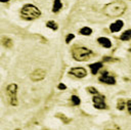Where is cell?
<instances>
[{"label":"cell","mask_w":131,"mask_h":130,"mask_svg":"<svg viewBox=\"0 0 131 130\" xmlns=\"http://www.w3.org/2000/svg\"><path fill=\"white\" fill-rule=\"evenodd\" d=\"M126 3L124 1H115L104 6L103 13L110 17H117L126 11Z\"/></svg>","instance_id":"obj_1"},{"label":"cell","mask_w":131,"mask_h":130,"mask_svg":"<svg viewBox=\"0 0 131 130\" xmlns=\"http://www.w3.org/2000/svg\"><path fill=\"white\" fill-rule=\"evenodd\" d=\"M21 17L27 19V20H33L38 18L41 15V11L38 7L32 5V4H26L21 10H20Z\"/></svg>","instance_id":"obj_2"},{"label":"cell","mask_w":131,"mask_h":130,"mask_svg":"<svg viewBox=\"0 0 131 130\" xmlns=\"http://www.w3.org/2000/svg\"><path fill=\"white\" fill-rule=\"evenodd\" d=\"M73 57L78 61H84L92 56V51L86 47H75L72 51Z\"/></svg>","instance_id":"obj_3"},{"label":"cell","mask_w":131,"mask_h":130,"mask_svg":"<svg viewBox=\"0 0 131 130\" xmlns=\"http://www.w3.org/2000/svg\"><path fill=\"white\" fill-rule=\"evenodd\" d=\"M6 92L8 95V99H9V103L11 105H16L17 104V98H16V92H17V85L12 83L9 84L6 87Z\"/></svg>","instance_id":"obj_4"},{"label":"cell","mask_w":131,"mask_h":130,"mask_svg":"<svg viewBox=\"0 0 131 130\" xmlns=\"http://www.w3.org/2000/svg\"><path fill=\"white\" fill-rule=\"evenodd\" d=\"M92 101H93V105L94 107L96 109H100V110H104L106 109V104L104 102V97L99 95V94H96L93 98H92Z\"/></svg>","instance_id":"obj_5"},{"label":"cell","mask_w":131,"mask_h":130,"mask_svg":"<svg viewBox=\"0 0 131 130\" xmlns=\"http://www.w3.org/2000/svg\"><path fill=\"white\" fill-rule=\"evenodd\" d=\"M98 80L101 82V83H105V84H110V85H113L116 83V79L114 76H112L111 74H108L107 72H104L100 75V77L98 78Z\"/></svg>","instance_id":"obj_6"},{"label":"cell","mask_w":131,"mask_h":130,"mask_svg":"<svg viewBox=\"0 0 131 130\" xmlns=\"http://www.w3.org/2000/svg\"><path fill=\"white\" fill-rule=\"evenodd\" d=\"M70 74L74 75L77 78H84L87 75V72L84 68H72L70 70Z\"/></svg>","instance_id":"obj_7"},{"label":"cell","mask_w":131,"mask_h":130,"mask_svg":"<svg viewBox=\"0 0 131 130\" xmlns=\"http://www.w3.org/2000/svg\"><path fill=\"white\" fill-rule=\"evenodd\" d=\"M44 77H45V71L41 70V69H38V70H36L32 73L31 80L37 82V81H41L42 79H44Z\"/></svg>","instance_id":"obj_8"},{"label":"cell","mask_w":131,"mask_h":130,"mask_svg":"<svg viewBox=\"0 0 131 130\" xmlns=\"http://www.w3.org/2000/svg\"><path fill=\"white\" fill-rule=\"evenodd\" d=\"M123 26H124V23L119 19V20H116L115 23H113V24L110 26V29H111V31H112L113 33H115V32H119V31L123 28Z\"/></svg>","instance_id":"obj_9"},{"label":"cell","mask_w":131,"mask_h":130,"mask_svg":"<svg viewBox=\"0 0 131 130\" xmlns=\"http://www.w3.org/2000/svg\"><path fill=\"white\" fill-rule=\"evenodd\" d=\"M97 42L102 46V47H105V48H110L112 46V43H111V40L105 38V37H100L98 38Z\"/></svg>","instance_id":"obj_10"},{"label":"cell","mask_w":131,"mask_h":130,"mask_svg":"<svg viewBox=\"0 0 131 130\" xmlns=\"http://www.w3.org/2000/svg\"><path fill=\"white\" fill-rule=\"evenodd\" d=\"M101 67H102V63H101V62H94V63H91V64L89 66L92 75H96L97 72H98V70L101 69Z\"/></svg>","instance_id":"obj_11"},{"label":"cell","mask_w":131,"mask_h":130,"mask_svg":"<svg viewBox=\"0 0 131 130\" xmlns=\"http://www.w3.org/2000/svg\"><path fill=\"white\" fill-rule=\"evenodd\" d=\"M120 39L123 40V41H129V40L131 39V30H127L126 32H124V33L121 35Z\"/></svg>","instance_id":"obj_12"},{"label":"cell","mask_w":131,"mask_h":130,"mask_svg":"<svg viewBox=\"0 0 131 130\" xmlns=\"http://www.w3.org/2000/svg\"><path fill=\"white\" fill-rule=\"evenodd\" d=\"M61 7H62V4H61L60 0H54L53 7H52V11H53V12H57V11L60 10Z\"/></svg>","instance_id":"obj_13"},{"label":"cell","mask_w":131,"mask_h":130,"mask_svg":"<svg viewBox=\"0 0 131 130\" xmlns=\"http://www.w3.org/2000/svg\"><path fill=\"white\" fill-rule=\"evenodd\" d=\"M1 43H2V45H3L4 47H6V48H10V47L12 46V41H11L9 38H6V37L2 38Z\"/></svg>","instance_id":"obj_14"},{"label":"cell","mask_w":131,"mask_h":130,"mask_svg":"<svg viewBox=\"0 0 131 130\" xmlns=\"http://www.w3.org/2000/svg\"><path fill=\"white\" fill-rule=\"evenodd\" d=\"M79 33H80L81 35H84V36H89V35H91L92 30H91L90 28H88V27H84V28L80 29Z\"/></svg>","instance_id":"obj_15"},{"label":"cell","mask_w":131,"mask_h":130,"mask_svg":"<svg viewBox=\"0 0 131 130\" xmlns=\"http://www.w3.org/2000/svg\"><path fill=\"white\" fill-rule=\"evenodd\" d=\"M46 26H47L48 28H50V29L54 30V31L58 29V26H57V24H56L55 21H53V20H49V21H47V23H46Z\"/></svg>","instance_id":"obj_16"},{"label":"cell","mask_w":131,"mask_h":130,"mask_svg":"<svg viewBox=\"0 0 131 130\" xmlns=\"http://www.w3.org/2000/svg\"><path fill=\"white\" fill-rule=\"evenodd\" d=\"M117 107H118V110L123 111V110L125 109V100H124V99H119V100H118Z\"/></svg>","instance_id":"obj_17"},{"label":"cell","mask_w":131,"mask_h":130,"mask_svg":"<svg viewBox=\"0 0 131 130\" xmlns=\"http://www.w3.org/2000/svg\"><path fill=\"white\" fill-rule=\"evenodd\" d=\"M71 100H72V102H73L75 105H78V104H80V102H81L80 98H79L78 96H76V95H73V96L71 97Z\"/></svg>","instance_id":"obj_18"},{"label":"cell","mask_w":131,"mask_h":130,"mask_svg":"<svg viewBox=\"0 0 131 130\" xmlns=\"http://www.w3.org/2000/svg\"><path fill=\"white\" fill-rule=\"evenodd\" d=\"M74 34H69L68 36H67V38H66V43H70L71 42V40L72 39H74Z\"/></svg>","instance_id":"obj_19"},{"label":"cell","mask_w":131,"mask_h":130,"mask_svg":"<svg viewBox=\"0 0 131 130\" xmlns=\"http://www.w3.org/2000/svg\"><path fill=\"white\" fill-rule=\"evenodd\" d=\"M87 90L92 94H97V90L94 87H87Z\"/></svg>","instance_id":"obj_20"},{"label":"cell","mask_w":131,"mask_h":130,"mask_svg":"<svg viewBox=\"0 0 131 130\" xmlns=\"http://www.w3.org/2000/svg\"><path fill=\"white\" fill-rule=\"evenodd\" d=\"M127 109H128V112L130 114L131 113V101L130 100H127Z\"/></svg>","instance_id":"obj_21"},{"label":"cell","mask_w":131,"mask_h":130,"mask_svg":"<svg viewBox=\"0 0 131 130\" xmlns=\"http://www.w3.org/2000/svg\"><path fill=\"white\" fill-rule=\"evenodd\" d=\"M58 88H59V89H66L67 87H66L64 84H59V85H58Z\"/></svg>","instance_id":"obj_22"},{"label":"cell","mask_w":131,"mask_h":130,"mask_svg":"<svg viewBox=\"0 0 131 130\" xmlns=\"http://www.w3.org/2000/svg\"><path fill=\"white\" fill-rule=\"evenodd\" d=\"M9 0H0V2H3V3H5V2H8Z\"/></svg>","instance_id":"obj_23"}]
</instances>
